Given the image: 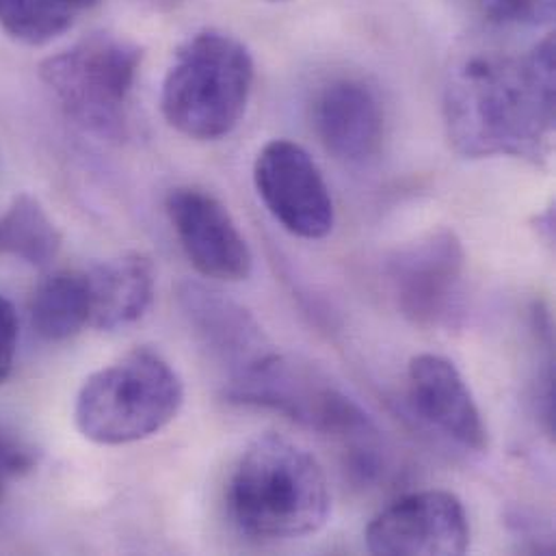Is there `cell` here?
<instances>
[{"mask_svg":"<svg viewBox=\"0 0 556 556\" xmlns=\"http://www.w3.org/2000/svg\"><path fill=\"white\" fill-rule=\"evenodd\" d=\"M555 37L529 52L475 50L446 72V137L464 159L514 156L542 163L555 132Z\"/></svg>","mask_w":556,"mask_h":556,"instance_id":"cell-1","label":"cell"},{"mask_svg":"<svg viewBox=\"0 0 556 556\" xmlns=\"http://www.w3.org/2000/svg\"><path fill=\"white\" fill-rule=\"evenodd\" d=\"M331 496L320 464L296 442L267 433L241 455L228 483L235 527L261 542L314 535L329 518Z\"/></svg>","mask_w":556,"mask_h":556,"instance_id":"cell-2","label":"cell"},{"mask_svg":"<svg viewBox=\"0 0 556 556\" xmlns=\"http://www.w3.org/2000/svg\"><path fill=\"white\" fill-rule=\"evenodd\" d=\"M254 76V59L243 41L202 30L176 50L163 80L161 111L180 135L217 141L245 117Z\"/></svg>","mask_w":556,"mask_h":556,"instance_id":"cell-3","label":"cell"},{"mask_svg":"<svg viewBox=\"0 0 556 556\" xmlns=\"http://www.w3.org/2000/svg\"><path fill=\"white\" fill-rule=\"evenodd\" d=\"M182 403L185 386L176 368L152 349H135L83 383L74 420L93 444L122 446L163 431Z\"/></svg>","mask_w":556,"mask_h":556,"instance_id":"cell-4","label":"cell"},{"mask_svg":"<svg viewBox=\"0 0 556 556\" xmlns=\"http://www.w3.org/2000/svg\"><path fill=\"white\" fill-rule=\"evenodd\" d=\"M143 48L128 37L93 33L39 65V78L80 128L119 139L128 124L130 98Z\"/></svg>","mask_w":556,"mask_h":556,"instance_id":"cell-5","label":"cell"},{"mask_svg":"<svg viewBox=\"0 0 556 556\" xmlns=\"http://www.w3.org/2000/svg\"><path fill=\"white\" fill-rule=\"evenodd\" d=\"M386 274L399 312L416 327H448L462 312L466 250L453 230L431 232L396 250Z\"/></svg>","mask_w":556,"mask_h":556,"instance_id":"cell-6","label":"cell"},{"mask_svg":"<svg viewBox=\"0 0 556 556\" xmlns=\"http://www.w3.org/2000/svg\"><path fill=\"white\" fill-rule=\"evenodd\" d=\"M254 185L267 211L290 235L318 241L333 230L329 187L312 156L294 141H269L256 156Z\"/></svg>","mask_w":556,"mask_h":556,"instance_id":"cell-7","label":"cell"},{"mask_svg":"<svg viewBox=\"0 0 556 556\" xmlns=\"http://www.w3.org/2000/svg\"><path fill=\"white\" fill-rule=\"evenodd\" d=\"M366 546L383 556L464 555L470 548L466 507L444 490L407 494L372 518Z\"/></svg>","mask_w":556,"mask_h":556,"instance_id":"cell-8","label":"cell"},{"mask_svg":"<svg viewBox=\"0 0 556 556\" xmlns=\"http://www.w3.org/2000/svg\"><path fill=\"white\" fill-rule=\"evenodd\" d=\"M165 211L198 274L219 281H243L252 276V250L230 211L215 195L180 187L167 193Z\"/></svg>","mask_w":556,"mask_h":556,"instance_id":"cell-9","label":"cell"},{"mask_svg":"<svg viewBox=\"0 0 556 556\" xmlns=\"http://www.w3.org/2000/svg\"><path fill=\"white\" fill-rule=\"evenodd\" d=\"M407 403L431 431L464 448L488 451V427L459 368L433 353L416 355L407 368Z\"/></svg>","mask_w":556,"mask_h":556,"instance_id":"cell-10","label":"cell"},{"mask_svg":"<svg viewBox=\"0 0 556 556\" xmlns=\"http://www.w3.org/2000/svg\"><path fill=\"white\" fill-rule=\"evenodd\" d=\"M178 305L195 338L235 379L278 351L250 309L219 290L195 281L178 288Z\"/></svg>","mask_w":556,"mask_h":556,"instance_id":"cell-11","label":"cell"},{"mask_svg":"<svg viewBox=\"0 0 556 556\" xmlns=\"http://www.w3.org/2000/svg\"><path fill=\"white\" fill-rule=\"evenodd\" d=\"M312 126L331 156L364 163L381 148L386 117L372 87L359 78H336L314 98Z\"/></svg>","mask_w":556,"mask_h":556,"instance_id":"cell-12","label":"cell"},{"mask_svg":"<svg viewBox=\"0 0 556 556\" xmlns=\"http://www.w3.org/2000/svg\"><path fill=\"white\" fill-rule=\"evenodd\" d=\"M91 296V327L124 329L146 316L152 305L156 274L150 258L122 254L87 271Z\"/></svg>","mask_w":556,"mask_h":556,"instance_id":"cell-13","label":"cell"},{"mask_svg":"<svg viewBox=\"0 0 556 556\" xmlns=\"http://www.w3.org/2000/svg\"><path fill=\"white\" fill-rule=\"evenodd\" d=\"M30 323L46 342H65L91 325L87 274L54 271L41 279L30 299Z\"/></svg>","mask_w":556,"mask_h":556,"instance_id":"cell-14","label":"cell"},{"mask_svg":"<svg viewBox=\"0 0 556 556\" xmlns=\"http://www.w3.org/2000/svg\"><path fill=\"white\" fill-rule=\"evenodd\" d=\"M61 250V232L30 195H20L0 217V256L33 267L50 265Z\"/></svg>","mask_w":556,"mask_h":556,"instance_id":"cell-15","label":"cell"},{"mask_svg":"<svg viewBox=\"0 0 556 556\" xmlns=\"http://www.w3.org/2000/svg\"><path fill=\"white\" fill-rule=\"evenodd\" d=\"M100 0H0V28L28 46H43L70 30Z\"/></svg>","mask_w":556,"mask_h":556,"instance_id":"cell-16","label":"cell"},{"mask_svg":"<svg viewBox=\"0 0 556 556\" xmlns=\"http://www.w3.org/2000/svg\"><path fill=\"white\" fill-rule=\"evenodd\" d=\"M472 11L494 24L535 26L551 22L555 0H464Z\"/></svg>","mask_w":556,"mask_h":556,"instance_id":"cell-17","label":"cell"},{"mask_svg":"<svg viewBox=\"0 0 556 556\" xmlns=\"http://www.w3.org/2000/svg\"><path fill=\"white\" fill-rule=\"evenodd\" d=\"M37 451L15 431L0 427V503L9 488L35 470Z\"/></svg>","mask_w":556,"mask_h":556,"instance_id":"cell-18","label":"cell"},{"mask_svg":"<svg viewBox=\"0 0 556 556\" xmlns=\"http://www.w3.org/2000/svg\"><path fill=\"white\" fill-rule=\"evenodd\" d=\"M17 314L9 299L0 294V383H4L13 370L17 353Z\"/></svg>","mask_w":556,"mask_h":556,"instance_id":"cell-19","label":"cell"},{"mask_svg":"<svg viewBox=\"0 0 556 556\" xmlns=\"http://www.w3.org/2000/svg\"><path fill=\"white\" fill-rule=\"evenodd\" d=\"M269 2H286V0H269Z\"/></svg>","mask_w":556,"mask_h":556,"instance_id":"cell-20","label":"cell"}]
</instances>
